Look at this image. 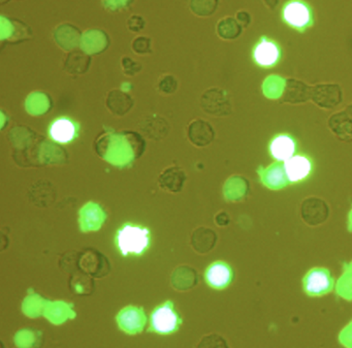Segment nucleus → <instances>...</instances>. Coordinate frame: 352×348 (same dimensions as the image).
Instances as JSON below:
<instances>
[{
  "label": "nucleus",
  "instance_id": "f257e3e1",
  "mask_svg": "<svg viewBox=\"0 0 352 348\" xmlns=\"http://www.w3.org/2000/svg\"><path fill=\"white\" fill-rule=\"evenodd\" d=\"M131 135L124 133H109L98 143V151L107 162L114 166H125L131 164L135 156V140L131 141Z\"/></svg>",
  "mask_w": 352,
  "mask_h": 348
},
{
  "label": "nucleus",
  "instance_id": "f03ea898",
  "mask_svg": "<svg viewBox=\"0 0 352 348\" xmlns=\"http://www.w3.org/2000/svg\"><path fill=\"white\" fill-rule=\"evenodd\" d=\"M150 230L135 224H125L116 235V245L123 257L142 255L150 246Z\"/></svg>",
  "mask_w": 352,
  "mask_h": 348
},
{
  "label": "nucleus",
  "instance_id": "7ed1b4c3",
  "mask_svg": "<svg viewBox=\"0 0 352 348\" xmlns=\"http://www.w3.org/2000/svg\"><path fill=\"white\" fill-rule=\"evenodd\" d=\"M182 319L179 316L170 301L160 305L154 309L150 316L149 331L160 335H170L178 331Z\"/></svg>",
  "mask_w": 352,
  "mask_h": 348
},
{
  "label": "nucleus",
  "instance_id": "20e7f679",
  "mask_svg": "<svg viewBox=\"0 0 352 348\" xmlns=\"http://www.w3.org/2000/svg\"><path fill=\"white\" fill-rule=\"evenodd\" d=\"M282 19L289 28L304 32L313 25V12L304 0H289L282 10Z\"/></svg>",
  "mask_w": 352,
  "mask_h": 348
},
{
  "label": "nucleus",
  "instance_id": "39448f33",
  "mask_svg": "<svg viewBox=\"0 0 352 348\" xmlns=\"http://www.w3.org/2000/svg\"><path fill=\"white\" fill-rule=\"evenodd\" d=\"M311 100L325 110L337 108L343 102V90L337 83H320L313 86Z\"/></svg>",
  "mask_w": 352,
  "mask_h": 348
},
{
  "label": "nucleus",
  "instance_id": "423d86ee",
  "mask_svg": "<svg viewBox=\"0 0 352 348\" xmlns=\"http://www.w3.org/2000/svg\"><path fill=\"white\" fill-rule=\"evenodd\" d=\"M329 216V205L319 197H307L300 205V217L308 226H320L327 221Z\"/></svg>",
  "mask_w": 352,
  "mask_h": 348
},
{
  "label": "nucleus",
  "instance_id": "0eeeda50",
  "mask_svg": "<svg viewBox=\"0 0 352 348\" xmlns=\"http://www.w3.org/2000/svg\"><path fill=\"white\" fill-rule=\"evenodd\" d=\"M201 107L205 112L216 116H226L232 113L228 94L219 88H212L201 96Z\"/></svg>",
  "mask_w": 352,
  "mask_h": 348
},
{
  "label": "nucleus",
  "instance_id": "6e6552de",
  "mask_svg": "<svg viewBox=\"0 0 352 348\" xmlns=\"http://www.w3.org/2000/svg\"><path fill=\"white\" fill-rule=\"evenodd\" d=\"M281 50L279 45L263 36L253 49V59L258 67L269 69L279 63Z\"/></svg>",
  "mask_w": 352,
  "mask_h": 348
},
{
  "label": "nucleus",
  "instance_id": "1a4fd4ad",
  "mask_svg": "<svg viewBox=\"0 0 352 348\" xmlns=\"http://www.w3.org/2000/svg\"><path fill=\"white\" fill-rule=\"evenodd\" d=\"M333 282L331 274L322 268L311 270L304 279V287L309 296H322L331 292Z\"/></svg>",
  "mask_w": 352,
  "mask_h": 348
},
{
  "label": "nucleus",
  "instance_id": "9d476101",
  "mask_svg": "<svg viewBox=\"0 0 352 348\" xmlns=\"http://www.w3.org/2000/svg\"><path fill=\"white\" fill-rule=\"evenodd\" d=\"M311 94H312V87L308 84L300 80L288 78L284 84L281 102L290 105L305 104L311 100Z\"/></svg>",
  "mask_w": 352,
  "mask_h": 348
},
{
  "label": "nucleus",
  "instance_id": "9b49d317",
  "mask_svg": "<svg viewBox=\"0 0 352 348\" xmlns=\"http://www.w3.org/2000/svg\"><path fill=\"white\" fill-rule=\"evenodd\" d=\"M119 327L125 333H140L143 331L146 323V315L144 310L139 307L129 306L122 309L117 316Z\"/></svg>",
  "mask_w": 352,
  "mask_h": 348
},
{
  "label": "nucleus",
  "instance_id": "f8f14e48",
  "mask_svg": "<svg viewBox=\"0 0 352 348\" xmlns=\"http://www.w3.org/2000/svg\"><path fill=\"white\" fill-rule=\"evenodd\" d=\"M259 176L263 185L273 191L284 188L290 183L283 162H274L267 168H261Z\"/></svg>",
  "mask_w": 352,
  "mask_h": 348
},
{
  "label": "nucleus",
  "instance_id": "ddd939ff",
  "mask_svg": "<svg viewBox=\"0 0 352 348\" xmlns=\"http://www.w3.org/2000/svg\"><path fill=\"white\" fill-rule=\"evenodd\" d=\"M79 133V125L69 118L61 117L53 121L49 127V135L53 141L60 144L73 142Z\"/></svg>",
  "mask_w": 352,
  "mask_h": 348
},
{
  "label": "nucleus",
  "instance_id": "4468645a",
  "mask_svg": "<svg viewBox=\"0 0 352 348\" xmlns=\"http://www.w3.org/2000/svg\"><path fill=\"white\" fill-rule=\"evenodd\" d=\"M206 282L215 290H223L230 285L232 280V270L223 261L212 263L205 274Z\"/></svg>",
  "mask_w": 352,
  "mask_h": 348
},
{
  "label": "nucleus",
  "instance_id": "2eb2a0df",
  "mask_svg": "<svg viewBox=\"0 0 352 348\" xmlns=\"http://www.w3.org/2000/svg\"><path fill=\"white\" fill-rule=\"evenodd\" d=\"M329 129L331 133L342 142H352V118L345 112L335 113L331 115L327 121Z\"/></svg>",
  "mask_w": 352,
  "mask_h": 348
},
{
  "label": "nucleus",
  "instance_id": "dca6fc26",
  "mask_svg": "<svg viewBox=\"0 0 352 348\" xmlns=\"http://www.w3.org/2000/svg\"><path fill=\"white\" fill-rule=\"evenodd\" d=\"M108 36L100 30H89L84 32L80 42L82 50L90 55L102 53L108 48Z\"/></svg>",
  "mask_w": 352,
  "mask_h": 348
},
{
  "label": "nucleus",
  "instance_id": "f3484780",
  "mask_svg": "<svg viewBox=\"0 0 352 348\" xmlns=\"http://www.w3.org/2000/svg\"><path fill=\"white\" fill-rule=\"evenodd\" d=\"M284 166L290 183L305 180L312 171L310 160L304 155L292 156L284 162Z\"/></svg>",
  "mask_w": 352,
  "mask_h": 348
},
{
  "label": "nucleus",
  "instance_id": "a211bd4d",
  "mask_svg": "<svg viewBox=\"0 0 352 348\" xmlns=\"http://www.w3.org/2000/svg\"><path fill=\"white\" fill-rule=\"evenodd\" d=\"M79 30L71 24H61L54 30V40L63 50L71 51L81 42Z\"/></svg>",
  "mask_w": 352,
  "mask_h": 348
},
{
  "label": "nucleus",
  "instance_id": "6ab92c4d",
  "mask_svg": "<svg viewBox=\"0 0 352 348\" xmlns=\"http://www.w3.org/2000/svg\"><path fill=\"white\" fill-rule=\"evenodd\" d=\"M270 152L277 162H285L286 160L294 156V152H296V143L289 135H277L271 142Z\"/></svg>",
  "mask_w": 352,
  "mask_h": 348
},
{
  "label": "nucleus",
  "instance_id": "aec40b11",
  "mask_svg": "<svg viewBox=\"0 0 352 348\" xmlns=\"http://www.w3.org/2000/svg\"><path fill=\"white\" fill-rule=\"evenodd\" d=\"M214 135V129L206 121L195 120L189 127V139L195 145H209L213 141Z\"/></svg>",
  "mask_w": 352,
  "mask_h": 348
},
{
  "label": "nucleus",
  "instance_id": "412c9836",
  "mask_svg": "<svg viewBox=\"0 0 352 348\" xmlns=\"http://www.w3.org/2000/svg\"><path fill=\"white\" fill-rule=\"evenodd\" d=\"M50 98L43 92H34L26 98L25 108L30 115H43L50 108Z\"/></svg>",
  "mask_w": 352,
  "mask_h": 348
},
{
  "label": "nucleus",
  "instance_id": "4be33fe9",
  "mask_svg": "<svg viewBox=\"0 0 352 348\" xmlns=\"http://www.w3.org/2000/svg\"><path fill=\"white\" fill-rule=\"evenodd\" d=\"M242 32V26L234 18L226 17L218 22L217 34L223 40H236L241 36Z\"/></svg>",
  "mask_w": 352,
  "mask_h": 348
},
{
  "label": "nucleus",
  "instance_id": "5701e85b",
  "mask_svg": "<svg viewBox=\"0 0 352 348\" xmlns=\"http://www.w3.org/2000/svg\"><path fill=\"white\" fill-rule=\"evenodd\" d=\"M185 175L178 168H168L160 176V183L164 189L170 191H180L184 183Z\"/></svg>",
  "mask_w": 352,
  "mask_h": 348
},
{
  "label": "nucleus",
  "instance_id": "b1692460",
  "mask_svg": "<svg viewBox=\"0 0 352 348\" xmlns=\"http://www.w3.org/2000/svg\"><path fill=\"white\" fill-rule=\"evenodd\" d=\"M249 191V183L243 177H232L226 182L224 193L226 197L232 201L241 199L247 195Z\"/></svg>",
  "mask_w": 352,
  "mask_h": 348
},
{
  "label": "nucleus",
  "instance_id": "393cba45",
  "mask_svg": "<svg viewBox=\"0 0 352 348\" xmlns=\"http://www.w3.org/2000/svg\"><path fill=\"white\" fill-rule=\"evenodd\" d=\"M219 0H190L189 8L199 17H209L215 13Z\"/></svg>",
  "mask_w": 352,
  "mask_h": 348
},
{
  "label": "nucleus",
  "instance_id": "a878e982",
  "mask_svg": "<svg viewBox=\"0 0 352 348\" xmlns=\"http://www.w3.org/2000/svg\"><path fill=\"white\" fill-rule=\"evenodd\" d=\"M284 84H285V80L281 79L277 76H271L265 80V84H263V92L267 98H279L283 92Z\"/></svg>",
  "mask_w": 352,
  "mask_h": 348
},
{
  "label": "nucleus",
  "instance_id": "bb28decb",
  "mask_svg": "<svg viewBox=\"0 0 352 348\" xmlns=\"http://www.w3.org/2000/svg\"><path fill=\"white\" fill-rule=\"evenodd\" d=\"M133 0H102L104 9L110 12H118L127 9Z\"/></svg>",
  "mask_w": 352,
  "mask_h": 348
},
{
  "label": "nucleus",
  "instance_id": "cd10ccee",
  "mask_svg": "<svg viewBox=\"0 0 352 348\" xmlns=\"http://www.w3.org/2000/svg\"><path fill=\"white\" fill-rule=\"evenodd\" d=\"M133 50L139 54H144V53H148L150 51V40L147 38H137L133 41Z\"/></svg>",
  "mask_w": 352,
  "mask_h": 348
},
{
  "label": "nucleus",
  "instance_id": "c85d7f7f",
  "mask_svg": "<svg viewBox=\"0 0 352 348\" xmlns=\"http://www.w3.org/2000/svg\"><path fill=\"white\" fill-rule=\"evenodd\" d=\"M176 81L172 76H166L160 83V91L164 92V94H172L173 91L176 90Z\"/></svg>",
  "mask_w": 352,
  "mask_h": 348
},
{
  "label": "nucleus",
  "instance_id": "c756f323",
  "mask_svg": "<svg viewBox=\"0 0 352 348\" xmlns=\"http://www.w3.org/2000/svg\"><path fill=\"white\" fill-rule=\"evenodd\" d=\"M127 26H129V30H131V32H138L143 30L144 26H145V21L140 16H131L129 21H127Z\"/></svg>",
  "mask_w": 352,
  "mask_h": 348
},
{
  "label": "nucleus",
  "instance_id": "7c9ffc66",
  "mask_svg": "<svg viewBox=\"0 0 352 348\" xmlns=\"http://www.w3.org/2000/svg\"><path fill=\"white\" fill-rule=\"evenodd\" d=\"M236 19L242 28H247L251 23V16L248 12L240 11L236 13Z\"/></svg>",
  "mask_w": 352,
  "mask_h": 348
},
{
  "label": "nucleus",
  "instance_id": "2f4dec72",
  "mask_svg": "<svg viewBox=\"0 0 352 348\" xmlns=\"http://www.w3.org/2000/svg\"><path fill=\"white\" fill-rule=\"evenodd\" d=\"M346 340H351V342H352V323H350V325H348V327H346L345 329H344V331H342V334H341L342 343H343V342H345Z\"/></svg>",
  "mask_w": 352,
  "mask_h": 348
},
{
  "label": "nucleus",
  "instance_id": "473e14b6",
  "mask_svg": "<svg viewBox=\"0 0 352 348\" xmlns=\"http://www.w3.org/2000/svg\"><path fill=\"white\" fill-rule=\"evenodd\" d=\"M263 3L269 9L275 10L277 6L279 5L280 0H263Z\"/></svg>",
  "mask_w": 352,
  "mask_h": 348
},
{
  "label": "nucleus",
  "instance_id": "72a5a7b5",
  "mask_svg": "<svg viewBox=\"0 0 352 348\" xmlns=\"http://www.w3.org/2000/svg\"><path fill=\"white\" fill-rule=\"evenodd\" d=\"M344 111H345V112L347 113V114L352 118V104L346 107L345 110Z\"/></svg>",
  "mask_w": 352,
  "mask_h": 348
}]
</instances>
